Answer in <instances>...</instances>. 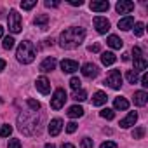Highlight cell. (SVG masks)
I'll return each instance as SVG.
<instances>
[{
	"mask_svg": "<svg viewBox=\"0 0 148 148\" xmlns=\"http://www.w3.org/2000/svg\"><path fill=\"white\" fill-rule=\"evenodd\" d=\"M42 115L38 112H25L18 117V127L23 134L26 136H35V134H40L42 127Z\"/></svg>",
	"mask_w": 148,
	"mask_h": 148,
	"instance_id": "1",
	"label": "cell"
},
{
	"mask_svg": "<svg viewBox=\"0 0 148 148\" xmlns=\"http://www.w3.org/2000/svg\"><path fill=\"white\" fill-rule=\"evenodd\" d=\"M86 38V30L80 26H71L66 28L61 35H59V45L63 49H75L79 47Z\"/></svg>",
	"mask_w": 148,
	"mask_h": 148,
	"instance_id": "2",
	"label": "cell"
},
{
	"mask_svg": "<svg viewBox=\"0 0 148 148\" xmlns=\"http://www.w3.org/2000/svg\"><path fill=\"white\" fill-rule=\"evenodd\" d=\"M35 56H37V49H35V45H33L30 40H25V42L19 44V47H18V51H16V58H18L19 63L30 64V63L35 59Z\"/></svg>",
	"mask_w": 148,
	"mask_h": 148,
	"instance_id": "3",
	"label": "cell"
},
{
	"mask_svg": "<svg viewBox=\"0 0 148 148\" xmlns=\"http://www.w3.org/2000/svg\"><path fill=\"white\" fill-rule=\"evenodd\" d=\"M7 23H9V30H11L12 33H19V32H21V28H23V19H21V14H19L16 9H11V11H9Z\"/></svg>",
	"mask_w": 148,
	"mask_h": 148,
	"instance_id": "4",
	"label": "cell"
},
{
	"mask_svg": "<svg viewBox=\"0 0 148 148\" xmlns=\"http://www.w3.org/2000/svg\"><path fill=\"white\" fill-rule=\"evenodd\" d=\"M66 101V91L64 89H56L52 98H51V108L52 110H61Z\"/></svg>",
	"mask_w": 148,
	"mask_h": 148,
	"instance_id": "5",
	"label": "cell"
},
{
	"mask_svg": "<svg viewBox=\"0 0 148 148\" xmlns=\"http://www.w3.org/2000/svg\"><path fill=\"white\" fill-rule=\"evenodd\" d=\"M105 84H108L112 89H120L122 87V75L119 70H110V73L105 79Z\"/></svg>",
	"mask_w": 148,
	"mask_h": 148,
	"instance_id": "6",
	"label": "cell"
},
{
	"mask_svg": "<svg viewBox=\"0 0 148 148\" xmlns=\"http://www.w3.org/2000/svg\"><path fill=\"white\" fill-rule=\"evenodd\" d=\"M92 23H94V28H96L98 33H106L110 30V21L106 18H103V16H96L92 19Z\"/></svg>",
	"mask_w": 148,
	"mask_h": 148,
	"instance_id": "7",
	"label": "cell"
},
{
	"mask_svg": "<svg viewBox=\"0 0 148 148\" xmlns=\"http://www.w3.org/2000/svg\"><path fill=\"white\" fill-rule=\"evenodd\" d=\"M98 73H99V68L94 64V63H86L84 66H82V75L86 77V79H96L98 77Z\"/></svg>",
	"mask_w": 148,
	"mask_h": 148,
	"instance_id": "8",
	"label": "cell"
},
{
	"mask_svg": "<svg viewBox=\"0 0 148 148\" xmlns=\"http://www.w3.org/2000/svg\"><path fill=\"white\" fill-rule=\"evenodd\" d=\"M132 9H134V2H131V0H119L115 5V11L119 14H129Z\"/></svg>",
	"mask_w": 148,
	"mask_h": 148,
	"instance_id": "9",
	"label": "cell"
},
{
	"mask_svg": "<svg viewBox=\"0 0 148 148\" xmlns=\"http://www.w3.org/2000/svg\"><path fill=\"white\" fill-rule=\"evenodd\" d=\"M89 7L94 12H106L110 9V2L108 0H92V2L89 4Z\"/></svg>",
	"mask_w": 148,
	"mask_h": 148,
	"instance_id": "10",
	"label": "cell"
},
{
	"mask_svg": "<svg viewBox=\"0 0 148 148\" xmlns=\"http://www.w3.org/2000/svg\"><path fill=\"white\" fill-rule=\"evenodd\" d=\"M61 70L64 73H73V71L79 70V63L73 61V59H63L61 61Z\"/></svg>",
	"mask_w": 148,
	"mask_h": 148,
	"instance_id": "11",
	"label": "cell"
},
{
	"mask_svg": "<svg viewBox=\"0 0 148 148\" xmlns=\"http://www.w3.org/2000/svg\"><path fill=\"white\" fill-rule=\"evenodd\" d=\"M35 86H37V91H40L42 94H49L51 92V82L45 77H38L37 82H35Z\"/></svg>",
	"mask_w": 148,
	"mask_h": 148,
	"instance_id": "12",
	"label": "cell"
},
{
	"mask_svg": "<svg viewBox=\"0 0 148 148\" xmlns=\"http://www.w3.org/2000/svg\"><path fill=\"white\" fill-rule=\"evenodd\" d=\"M49 134L51 136H58L59 132H61V129H63V120L61 119H52L51 122H49Z\"/></svg>",
	"mask_w": 148,
	"mask_h": 148,
	"instance_id": "13",
	"label": "cell"
},
{
	"mask_svg": "<svg viewBox=\"0 0 148 148\" xmlns=\"http://www.w3.org/2000/svg\"><path fill=\"white\" fill-rule=\"evenodd\" d=\"M136 120H138V113H136V112H129V115H127L125 119H122V120H120V127L127 129V127L134 125V124H136Z\"/></svg>",
	"mask_w": 148,
	"mask_h": 148,
	"instance_id": "14",
	"label": "cell"
},
{
	"mask_svg": "<svg viewBox=\"0 0 148 148\" xmlns=\"http://www.w3.org/2000/svg\"><path fill=\"white\" fill-rule=\"evenodd\" d=\"M56 68V59L54 58H45L42 63H40V71L47 73V71H52Z\"/></svg>",
	"mask_w": 148,
	"mask_h": 148,
	"instance_id": "15",
	"label": "cell"
},
{
	"mask_svg": "<svg viewBox=\"0 0 148 148\" xmlns=\"http://www.w3.org/2000/svg\"><path fill=\"white\" fill-rule=\"evenodd\" d=\"M146 101H148V94H146L145 91L134 92V105H136V106H145Z\"/></svg>",
	"mask_w": 148,
	"mask_h": 148,
	"instance_id": "16",
	"label": "cell"
},
{
	"mask_svg": "<svg viewBox=\"0 0 148 148\" xmlns=\"http://www.w3.org/2000/svg\"><path fill=\"white\" fill-rule=\"evenodd\" d=\"M66 115H68L70 119H77V117H82V115H84V108H82V106H79V105H73V106H70V108H68Z\"/></svg>",
	"mask_w": 148,
	"mask_h": 148,
	"instance_id": "17",
	"label": "cell"
},
{
	"mask_svg": "<svg viewBox=\"0 0 148 148\" xmlns=\"http://www.w3.org/2000/svg\"><path fill=\"white\" fill-rule=\"evenodd\" d=\"M132 26H134V18H132V16H125V18H122V19L119 21V28L124 30V32H125V30H131Z\"/></svg>",
	"mask_w": 148,
	"mask_h": 148,
	"instance_id": "18",
	"label": "cell"
},
{
	"mask_svg": "<svg viewBox=\"0 0 148 148\" xmlns=\"http://www.w3.org/2000/svg\"><path fill=\"white\" fill-rule=\"evenodd\" d=\"M106 99H108V96H106L103 91H98V92L92 96V105H94V106H103V105L106 103Z\"/></svg>",
	"mask_w": 148,
	"mask_h": 148,
	"instance_id": "19",
	"label": "cell"
},
{
	"mask_svg": "<svg viewBox=\"0 0 148 148\" xmlns=\"http://www.w3.org/2000/svg\"><path fill=\"white\" fill-rule=\"evenodd\" d=\"M106 44H108L112 49H122L124 40H122V38H119L117 35H110V37H108V40H106Z\"/></svg>",
	"mask_w": 148,
	"mask_h": 148,
	"instance_id": "20",
	"label": "cell"
},
{
	"mask_svg": "<svg viewBox=\"0 0 148 148\" xmlns=\"http://www.w3.org/2000/svg\"><path fill=\"white\" fill-rule=\"evenodd\" d=\"M117 61V56L113 54V52H103L101 54V63L105 64V66H110V64H113Z\"/></svg>",
	"mask_w": 148,
	"mask_h": 148,
	"instance_id": "21",
	"label": "cell"
},
{
	"mask_svg": "<svg viewBox=\"0 0 148 148\" xmlns=\"http://www.w3.org/2000/svg\"><path fill=\"white\" fill-rule=\"evenodd\" d=\"M47 23H49V16L47 14H38L35 18V25L42 30H47Z\"/></svg>",
	"mask_w": 148,
	"mask_h": 148,
	"instance_id": "22",
	"label": "cell"
},
{
	"mask_svg": "<svg viewBox=\"0 0 148 148\" xmlns=\"http://www.w3.org/2000/svg\"><path fill=\"white\" fill-rule=\"evenodd\" d=\"M113 108L115 110H127L129 108V101L125 98H115L113 99Z\"/></svg>",
	"mask_w": 148,
	"mask_h": 148,
	"instance_id": "23",
	"label": "cell"
},
{
	"mask_svg": "<svg viewBox=\"0 0 148 148\" xmlns=\"http://www.w3.org/2000/svg\"><path fill=\"white\" fill-rule=\"evenodd\" d=\"M146 66H148V61H146L143 56L138 58V59H134V70H136V71H145Z\"/></svg>",
	"mask_w": 148,
	"mask_h": 148,
	"instance_id": "24",
	"label": "cell"
},
{
	"mask_svg": "<svg viewBox=\"0 0 148 148\" xmlns=\"http://www.w3.org/2000/svg\"><path fill=\"white\" fill-rule=\"evenodd\" d=\"M125 79H127V82H129V84H136V82L139 80V77H138V71H136V70H127V73H125Z\"/></svg>",
	"mask_w": 148,
	"mask_h": 148,
	"instance_id": "25",
	"label": "cell"
},
{
	"mask_svg": "<svg viewBox=\"0 0 148 148\" xmlns=\"http://www.w3.org/2000/svg\"><path fill=\"white\" fill-rule=\"evenodd\" d=\"M75 101H86L87 99V92L84 89H77V91H73V96H71Z\"/></svg>",
	"mask_w": 148,
	"mask_h": 148,
	"instance_id": "26",
	"label": "cell"
},
{
	"mask_svg": "<svg viewBox=\"0 0 148 148\" xmlns=\"http://www.w3.org/2000/svg\"><path fill=\"white\" fill-rule=\"evenodd\" d=\"M99 117H103V119H106V120H113L115 112H113V110H110V108H103V110L99 112Z\"/></svg>",
	"mask_w": 148,
	"mask_h": 148,
	"instance_id": "27",
	"label": "cell"
},
{
	"mask_svg": "<svg viewBox=\"0 0 148 148\" xmlns=\"http://www.w3.org/2000/svg\"><path fill=\"white\" fill-rule=\"evenodd\" d=\"M12 134V127L9 124H4V125H0V136L2 138H9Z\"/></svg>",
	"mask_w": 148,
	"mask_h": 148,
	"instance_id": "28",
	"label": "cell"
},
{
	"mask_svg": "<svg viewBox=\"0 0 148 148\" xmlns=\"http://www.w3.org/2000/svg\"><path fill=\"white\" fill-rule=\"evenodd\" d=\"M145 132H146V129H145L143 125H139V127H136V129L132 131V138H134V139H141V138L145 136Z\"/></svg>",
	"mask_w": 148,
	"mask_h": 148,
	"instance_id": "29",
	"label": "cell"
},
{
	"mask_svg": "<svg viewBox=\"0 0 148 148\" xmlns=\"http://www.w3.org/2000/svg\"><path fill=\"white\" fill-rule=\"evenodd\" d=\"M134 35L136 37H143V33H145V25L143 23H134Z\"/></svg>",
	"mask_w": 148,
	"mask_h": 148,
	"instance_id": "30",
	"label": "cell"
},
{
	"mask_svg": "<svg viewBox=\"0 0 148 148\" xmlns=\"http://www.w3.org/2000/svg\"><path fill=\"white\" fill-rule=\"evenodd\" d=\"M2 47H4L5 51H11V49L14 47V38H12V37H5L4 42H2Z\"/></svg>",
	"mask_w": 148,
	"mask_h": 148,
	"instance_id": "31",
	"label": "cell"
},
{
	"mask_svg": "<svg viewBox=\"0 0 148 148\" xmlns=\"http://www.w3.org/2000/svg\"><path fill=\"white\" fill-rule=\"evenodd\" d=\"M26 103H28V106H30L33 112H38V110H40V103H38V101H35V99L30 98V99H26Z\"/></svg>",
	"mask_w": 148,
	"mask_h": 148,
	"instance_id": "32",
	"label": "cell"
},
{
	"mask_svg": "<svg viewBox=\"0 0 148 148\" xmlns=\"http://www.w3.org/2000/svg\"><path fill=\"white\" fill-rule=\"evenodd\" d=\"M80 79H77V77H73L71 80H70V87L73 89V91H77V89H80Z\"/></svg>",
	"mask_w": 148,
	"mask_h": 148,
	"instance_id": "33",
	"label": "cell"
},
{
	"mask_svg": "<svg viewBox=\"0 0 148 148\" xmlns=\"http://www.w3.org/2000/svg\"><path fill=\"white\" fill-rule=\"evenodd\" d=\"M92 146H94V143H92L91 138H84L82 143H80V148H92Z\"/></svg>",
	"mask_w": 148,
	"mask_h": 148,
	"instance_id": "34",
	"label": "cell"
},
{
	"mask_svg": "<svg viewBox=\"0 0 148 148\" xmlns=\"http://www.w3.org/2000/svg\"><path fill=\"white\" fill-rule=\"evenodd\" d=\"M37 5V0H32V2H21V7L25 9V11H30V9H33Z\"/></svg>",
	"mask_w": 148,
	"mask_h": 148,
	"instance_id": "35",
	"label": "cell"
},
{
	"mask_svg": "<svg viewBox=\"0 0 148 148\" xmlns=\"http://www.w3.org/2000/svg\"><path fill=\"white\" fill-rule=\"evenodd\" d=\"M7 146L9 148H21V141L16 139V138H12V139H9V145Z\"/></svg>",
	"mask_w": 148,
	"mask_h": 148,
	"instance_id": "36",
	"label": "cell"
},
{
	"mask_svg": "<svg viewBox=\"0 0 148 148\" xmlns=\"http://www.w3.org/2000/svg\"><path fill=\"white\" fill-rule=\"evenodd\" d=\"M75 131H77V124H75V122H70V124H66V132H68V134L75 132Z\"/></svg>",
	"mask_w": 148,
	"mask_h": 148,
	"instance_id": "37",
	"label": "cell"
},
{
	"mask_svg": "<svg viewBox=\"0 0 148 148\" xmlns=\"http://www.w3.org/2000/svg\"><path fill=\"white\" fill-rule=\"evenodd\" d=\"M87 51H89V52H99V51H101V45H99V44H91V45L87 47Z\"/></svg>",
	"mask_w": 148,
	"mask_h": 148,
	"instance_id": "38",
	"label": "cell"
},
{
	"mask_svg": "<svg viewBox=\"0 0 148 148\" xmlns=\"http://www.w3.org/2000/svg\"><path fill=\"white\" fill-rule=\"evenodd\" d=\"M99 148H117V143H113V141H105V143H101Z\"/></svg>",
	"mask_w": 148,
	"mask_h": 148,
	"instance_id": "39",
	"label": "cell"
},
{
	"mask_svg": "<svg viewBox=\"0 0 148 148\" xmlns=\"http://www.w3.org/2000/svg\"><path fill=\"white\" fill-rule=\"evenodd\" d=\"M141 86L148 87V73H143V75H141Z\"/></svg>",
	"mask_w": 148,
	"mask_h": 148,
	"instance_id": "40",
	"label": "cell"
},
{
	"mask_svg": "<svg viewBox=\"0 0 148 148\" xmlns=\"http://www.w3.org/2000/svg\"><path fill=\"white\" fill-rule=\"evenodd\" d=\"M132 54H134V59L141 58V49L139 47H132Z\"/></svg>",
	"mask_w": 148,
	"mask_h": 148,
	"instance_id": "41",
	"label": "cell"
},
{
	"mask_svg": "<svg viewBox=\"0 0 148 148\" xmlns=\"http://www.w3.org/2000/svg\"><path fill=\"white\" fill-rule=\"evenodd\" d=\"M59 2H56V0H47L45 2V7H58Z\"/></svg>",
	"mask_w": 148,
	"mask_h": 148,
	"instance_id": "42",
	"label": "cell"
},
{
	"mask_svg": "<svg viewBox=\"0 0 148 148\" xmlns=\"http://www.w3.org/2000/svg\"><path fill=\"white\" fill-rule=\"evenodd\" d=\"M70 5H75V7H80V5H84V2H82V0H70Z\"/></svg>",
	"mask_w": 148,
	"mask_h": 148,
	"instance_id": "43",
	"label": "cell"
},
{
	"mask_svg": "<svg viewBox=\"0 0 148 148\" xmlns=\"http://www.w3.org/2000/svg\"><path fill=\"white\" fill-rule=\"evenodd\" d=\"M4 68H5V61H4V59H0V71H2Z\"/></svg>",
	"mask_w": 148,
	"mask_h": 148,
	"instance_id": "44",
	"label": "cell"
},
{
	"mask_svg": "<svg viewBox=\"0 0 148 148\" xmlns=\"http://www.w3.org/2000/svg\"><path fill=\"white\" fill-rule=\"evenodd\" d=\"M61 148H75V146L70 145V143H63V146H61Z\"/></svg>",
	"mask_w": 148,
	"mask_h": 148,
	"instance_id": "45",
	"label": "cell"
},
{
	"mask_svg": "<svg viewBox=\"0 0 148 148\" xmlns=\"http://www.w3.org/2000/svg\"><path fill=\"white\" fill-rule=\"evenodd\" d=\"M122 59H124V61H129V54H127V52H125V54H124V56H122Z\"/></svg>",
	"mask_w": 148,
	"mask_h": 148,
	"instance_id": "46",
	"label": "cell"
},
{
	"mask_svg": "<svg viewBox=\"0 0 148 148\" xmlns=\"http://www.w3.org/2000/svg\"><path fill=\"white\" fill-rule=\"evenodd\" d=\"M45 148H56V146H54L52 143H47V145H45Z\"/></svg>",
	"mask_w": 148,
	"mask_h": 148,
	"instance_id": "47",
	"label": "cell"
},
{
	"mask_svg": "<svg viewBox=\"0 0 148 148\" xmlns=\"http://www.w3.org/2000/svg\"><path fill=\"white\" fill-rule=\"evenodd\" d=\"M2 35H4V28H2V26H0V37H2Z\"/></svg>",
	"mask_w": 148,
	"mask_h": 148,
	"instance_id": "48",
	"label": "cell"
},
{
	"mask_svg": "<svg viewBox=\"0 0 148 148\" xmlns=\"http://www.w3.org/2000/svg\"><path fill=\"white\" fill-rule=\"evenodd\" d=\"M0 101H2V99H0Z\"/></svg>",
	"mask_w": 148,
	"mask_h": 148,
	"instance_id": "49",
	"label": "cell"
}]
</instances>
